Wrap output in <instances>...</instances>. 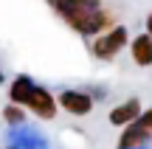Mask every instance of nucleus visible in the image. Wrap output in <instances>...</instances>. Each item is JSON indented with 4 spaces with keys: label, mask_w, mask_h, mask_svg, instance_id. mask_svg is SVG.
Returning a JSON list of instances; mask_svg holds the SVG:
<instances>
[{
    "label": "nucleus",
    "mask_w": 152,
    "mask_h": 149,
    "mask_svg": "<svg viewBox=\"0 0 152 149\" xmlns=\"http://www.w3.org/2000/svg\"><path fill=\"white\" fill-rule=\"evenodd\" d=\"M26 110L31 113L37 121H54L56 113H59V104H56V96L51 93L48 87L37 84L34 93L28 96V101H26Z\"/></svg>",
    "instance_id": "4"
},
{
    "label": "nucleus",
    "mask_w": 152,
    "mask_h": 149,
    "mask_svg": "<svg viewBox=\"0 0 152 149\" xmlns=\"http://www.w3.org/2000/svg\"><path fill=\"white\" fill-rule=\"evenodd\" d=\"M6 82V73H3V68H0V84H3Z\"/></svg>",
    "instance_id": "12"
},
{
    "label": "nucleus",
    "mask_w": 152,
    "mask_h": 149,
    "mask_svg": "<svg viewBox=\"0 0 152 149\" xmlns=\"http://www.w3.org/2000/svg\"><path fill=\"white\" fill-rule=\"evenodd\" d=\"M144 113V104H141V99H124L121 104H115L113 110H110V116H107V121L113 124V127H118V129H124L127 124H132V121H138V116Z\"/></svg>",
    "instance_id": "6"
},
{
    "label": "nucleus",
    "mask_w": 152,
    "mask_h": 149,
    "mask_svg": "<svg viewBox=\"0 0 152 149\" xmlns=\"http://www.w3.org/2000/svg\"><path fill=\"white\" fill-rule=\"evenodd\" d=\"M138 121H141V124H144V127H147V129H149V132H152V107H149V110H144V113H141V116H138Z\"/></svg>",
    "instance_id": "10"
},
{
    "label": "nucleus",
    "mask_w": 152,
    "mask_h": 149,
    "mask_svg": "<svg viewBox=\"0 0 152 149\" xmlns=\"http://www.w3.org/2000/svg\"><path fill=\"white\" fill-rule=\"evenodd\" d=\"M48 6L79 37H96L118 23L115 11L107 9L102 0H48Z\"/></svg>",
    "instance_id": "1"
},
{
    "label": "nucleus",
    "mask_w": 152,
    "mask_h": 149,
    "mask_svg": "<svg viewBox=\"0 0 152 149\" xmlns=\"http://www.w3.org/2000/svg\"><path fill=\"white\" fill-rule=\"evenodd\" d=\"M56 104H59V110H65L68 116L85 118V116H90V113L96 110V96H93L90 90H82V87H68V90H62V93L56 96Z\"/></svg>",
    "instance_id": "3"
},
{
    "label": "nucleus",
    "mask_w": 152,
    "mask_h": 149,
    "mask_svg": "<svg viewBox=\"0 0 152 149\" xmlns=\"http://www.w3.org/2000/svg\"><path fill=\"white\" fill-rule=\"evenodd\" d=\"M130 39H132V34L127 31V25L115 23L113 28H107V31L96 34V37L90 39V54H93V59H99V62H113L115 56L130 45Z\"/></svg>",
    "instance_id": "2"
},
{
    "label": "nucleus",
    "mask_w": 152,
    "mask_h": 149,
    "mask_svg": "<svg viewBox=\"0 0 152 149\" xmlns=\"http://www.w3.org/2000/svg\"><path fill=\"white\" fill-rule=\"evenodd\" d=\"M130 56L135 68H152V37L149 34H135L130 39Z\"/></svg>",
    "instance_id": "8"
},
{
    "label": "nucleus",
    "mask_w": 152,
    "mask_h": 149,
    "mask_svg": "<svg viewBox=\"0 0 152 149\" xmlns=\"http://www.w3.org/2000/svg\"><path fill=\"white\" fill-rule=\"evenodd\" d=\"M144 34H149V37H152V11L147 14V20H144Z\"/></svg>",
    "instance_id": "11"
},
{
    "label": "nucleus",
    "mask_w": 152,
    "mask_h": 149,
    "mask_svg": "<svg viewBox=\"0 0 152 149\" xmlns=\"http://www.w3.org/2000/svg\"><path fill=\"white\" fill-rule=\"evenodd\" d=\"M6 149H20V146H6Z\"/></svg>",
    "instance_id": "13"
},
{
    "label": "nucleus",
    "mask_w": 152,
    "mask_h": 149,
    "mask_svg": "<svg viewBox=\"0 0 152 149\" xmlns=\"http://www.w3.org/2000/svg\"><path fill=\"white\" fill-rule=\"evenodd\" d=\"M149 141H152V132L144 127L141 121H132V124H127V127L118 132L115 149H144Z\"/></svg>",
    "instance_id": "5"
},
{
    "label": "nucleus",
    "mask_w": 152,
    "mask_h": 149,
    "mask_svg": "<svg viewBox=\"0 0 152 149\" xmlns=\"http://www.w3.org/2000/svg\"><path fill=\"white\" fill-rule=\"evenodd\" d=\"M26 107H20V104H6L3 107V121L9 124V127H23V124H26Z\"/></svg>",
    "instance_id": "9"
},
{
    "label": "nucleus",
    "mask_w": 152,
    "mask_h": 149,
    "mask_svg": "<svg viewBox=\"0 0 152 149\" xmlns=\"http://www.w3.org/2000/svg\"><path fill=\"white\" fill-rule=\"evenodd\" d=\"M34 87H37V82H34L28 73H17V76L9 82V101L26 107V101H28V96L34 93Z\"/></svg>",
    "instance_id": "7"
}]
</instances>
